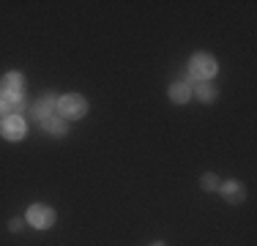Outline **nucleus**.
<instances>
[{"label": "nucleus", "mask_w": 257, "mask_h": 246, "mask_svg": "<svg viewBox=\"0 0 257 246\" xmlns=\"http://www.w3.org/2000/svg\"><path fill=\"white\" fill-rule=\"evenodd\" d=\"M9 230H11V232H20V230H22V219H11V221H9Z\"/></svg>", "instance_id": "obj_13"}, {"label": "nucleus", "mask_w": 257, "mask_h": 246, "mask_svg": "<svg viewBox=\"0 0 257 246\" xmlns=\"http://www.w3.org/2000/svg\"><path fill=\"white\" fill-rule=\"evenodd\" d=\"M28 221L36 227V230H50V227L55 224V211L47 205H33L28 211Z\"/></svg>", "instance_id": "obj_4"}, {"label": "nucleus", "mask_w": 257, "mask_h": 246, "mask_svg": "<svg viewBox=\"0 0 257 246\" xmlns=\"http://www.w3.org/2000/svg\"><path fill=\"white\" fill-rule=\"evenodd\" d=\"M154 246H164V243H154Z\"/></svg>", "instance_id": "obj_14"}, {"label": "nucleus", "mask_w": 257, "mask_h": 246, "mask_svg": "<svg viewBox=\"0 0 257 246\" xmlns=\"http://www.w3.org/2000/svg\"><path fill=\"white\" fill-rule=\"evenodd\" d=\"M22 104H25V98H14V96L0 93V118L6 120V118H11V115H20Z\"/></svg>", "instance_id": "obj_8"}, {"label": "nucleus", "mask_w": 257, "mask_h": 246, "mask_svg": "<svg viewBox=\"0 0 257 246\" xmlns=\"http://www.w3.org/2000/svg\"><path fill=\"white\" fill-rule=\"evenodd\" d=\"M192 93H197V98L205 101V104H211L213 98H216V90H213L208 82H197V90H192Z\"/></svg>", "instance_id": "obj_11"}, {"label": "nucleus", "mask_w": 257, "mask_h": 246, "mask_svg": "<svg viewBox=\"0 0 257 246\" xmlns=\"http://www.w3.org/2000/svg\"><path fill=\"white\" fill-rule=\"evenodd\" d=\"M200 183H203L205 192H213V189H219V178L213 175V172H205V175L200 178Z\"/></svg>", "instance_id": "obj_12"}, {"label": "nucleus", "mask_w": 257, "mask_h": 246, "mask_svg": "<svg viewBox=\"0 0 257 246\" xmlns=\"http://www.w3.org/2000/svg\"><path fill=\"white\" fill-rule=\"evenodd\" d=\"M222 194H224V200L232 202V205H238V202H243V197H246V192H243V186L238 181H227L222 186Z\"/></svg>", "instance_id": "obj_9"}, {"label": "nucleus", "mask_w": 257, "mask_h": 246, "mask_svg": "<svg viewBox=\"0 0 257 246\" xmlns=\"http://www.w3.org/2000/svg\"><path fill=\"white\" fill-rule=\"evenodd\" d=\"M55 104H58V98H55L52 93H44L39 98V101L33 104V118L39 120V123H44L47 118H52V109H55Z\"/></svg>", "instance_id": "obj_6"}, {"label": "nucleus", "mask_w": 257, "mask_h": 246, "mask_svg": "<svg viewBox=\"0 0 257 246\" xmlns=\"http://www.w3.org/2000/svg\"><path fill=\"white\" fill-rule=\"evenodd\" d=\"M216 74V60L211 55H194L189 60V77L197 79V82H208V79Z\"/></svg>", "instance_id": "obj_2"}, {"label": "nucleus", "mask_w": 257, "mask_h": 246, "mask_svg": "<svg viewBox=\"0 0 257 246\" xmlns=\"http://www.w3.org/2000/svg\"><path fill=\"white\" fill-rule=\"evenodd\" d=\"M44 129L52 134V137H66V132H69V120H63L60 115H52V118L44 120Z\"/></svg>", "instance_id": "obj_10"}, {"label": "nucleus", "mask_w": 257, "mask_h": 246, "mask_svg": "<svg viewBox=\"0 0 257 246\" xmlns=\"http://www.w3.org/2000/svg\"><path fill=\"white\" fill-rule=\"evenodd\" d=\"M58 112H60V118L63 120H77V118H82L85 112H88V101H85L79 93H66L63 98H58Z\"/></svg>", "instance_id": "obj_1"}, {"label": "nucleus", "mask_w": 257, "mask_h": 246, "mask_svg": "<svg viewBox=\"0 0 257 246\" xmlns=\"http://www.w3.org/2000/svg\"><path fill=\"white\" fill-rule=\"evenodd\" d=\"M0 134H3L6 140H11V143H20L28 134V123L22 120V115H11V118H6L0 123Z\"/></svg>", "instance_id": "obj_3"}, {"label": "nucleus", "mask_w": 257, "mask_h": 246, "mask_svg": "<svg viewBox=\"0 0 257 246\" xmlns=\"http://www.w3.org/2000/svg\"><path fill=\"white\" fill-rule=\"evenodd\" d=\"M194 82H197V79H192V77H189L186 82H173V85H170V101L186 104L189 98H192V85Z\"/></svg>", "instance_id": "obj_7"}, {"label": "nucleus", "mask_w": 257, "mask_h": 246, "mask_svg": "<svg viewBox=\"0 0 257 246\" xmlns=\"http://www.w3.org/2000/svg\"><path fill=\"white\" fill-rule=\"evenodd\" d=\"M0 93L14 96V98H25V79H22V74H17V71L6 74L3 85H0Z\"/></svg>", "instance_id": "obj_5"}]
</instances>
